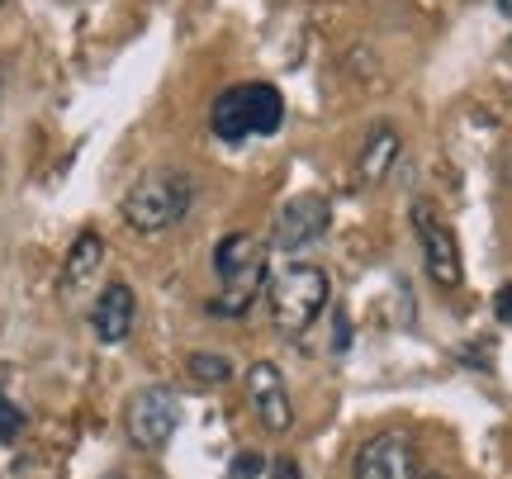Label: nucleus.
Listing matches in <instances>:
<instances>
[{"label":"nucleus","mask_w":512,"mask_h":479,"mask_svg":"<svg viewBox=\"0 0 512 479\" xmlns=\"http://www.w3.org/2000/svg\"><path fill=\"white\" fill-rule=\"evenodd\" d=\"M247 394H252V408L266 432H290L294 427V404H290V389H285V375L271 366V361H256L247 370Z\"/></svg>","instance_id":"9"},{"label":"nucleus","mask_w":512,"mask_h":479,"mask_svg":"<svg viewBox=\"0 0 512 479\" xmlns=\"http://www.w3.org/2000/svg\"><path fill=\"white\" fill-rule=\"evenodd\" d=\"M190 375H195L200 385H223V380H233V361H228V356H214V351H195V356H190Z\"/></svg>","instance_id":"13"},{"label":"nucleus","mask_w":512,"mask_h":479,"mask_svg":"<svg viewBox=\"0 0 512 479\" xmlns=\"http://www.w3.org/2000/svg\"><path fill=\"white\" fill-rule=\"evenodd\" d=\"M256 475H261V456L256 451H242L233 461V470H228V479H256Z\"/></svg>","instance_id":"15"},{"label":"nucleus","mask_w":512,"mask_h":479,"mask_svg":"<svg viewBox=\"0 0 512 479\" xmlns=\"http://www.w3.org/2000/svg\"><path fill=\"white\" fill-rule=\"evenodd\" d=\"M494 314H498V318H503V323H508V328H512V285H503V290H498V295H494Z\"/></svg>","instance_id":"16"},{"label":"nucleus","mask_w":512,"mask_h":479,"mask_svg":"<svg viewBox=\"0 0 512 479\" xmlns=\"http://www.w3.org/2000/svg\"><path fill=\"white\" fill-rule=\"evenodd\" d=\"M91 328H95V337H100L105 347H119L128 332H133V290H128L124 280L105 285V295L95 299Z\"/></svg>","instance_id":"10"},{"label":"nucleus","mask_w":512,"mask_h":479,"mask_svg":"<svg viewBox=\"0 0 512 479\" xmlns=\"http://www.w3.org/2000/svg\"><path fill=\"white\" fill-rule=\"evenodd\" d=\"M0 5H5V0H0Z\"/></svg>","instance_id":"20"},{"label":"nucleus","mask_w":512,"mask_h":479,"mask_svg":"<svg viewBox=\"0 0 512 479\" xmlns=\"http://www.w3.org/2000/svg\"><path fill=\"white\" fill-rule=\"evenodd\" d=\"M190 200H195L190 176L162 166V171H147L143 181L124 195V219L138 233H166L171 223H181L190 214Z\"/></svg>","instance_id":"3"},{"label":"nucleus","mask_w":512,"mask_h":479,"mask_svg":"<svg viewBox=\"0 0 512 479\" xmlns=\"http://www.w3.org/2000/svg\"><path fill=\"white\" fill-rule=\"evenodd\" d=\"M328 223H332V204L323 195H294L275 214V247L280 252H304L309 242L328 233Z\"/></svg>","instance_id":"7"},{"label":"nucleus","mask_w":512,"mask_h":479,"mask_svg":"<svg viewBox=\"0 0 512 479\" xmlns=\"http://www.w3.org/2000/svg\"><path fill=\"white\" fill-rule=\"evenodd\" d=\"M418 479H446V475H418Z\"/></svg>","instance_id":"19"},{"label":"nucleus","mask_w":512,"mask_h":479,"mask_svg":"<svg viewBox=\"0 0 512 479\" xmlns=\"http://www.w3.org/2000/svg\"><path fill=\"white\" fill-rule=\"evenodd\" d=\"M271 252L266 242H256L252 233H228V238L214 247V271H219V299L209 304L219 318H242L252 309V299L261 295L266 285V271H271Z\"/></svg>","instance_id":"1"},{"label":"nucleus","mask_w":512,"mask_h":479,"mask_svg":"<svg viewBox=\"0 0 512 479\" xmlns=\"http://www.w3.org/2000/svg\"><path fill=\"white\" fill-rule=\"evenodd\" d=\"M328 309V276L318 266H285L271 280V323L285 337L313 328V318Z\"/></svg>","instance_id":"4"},{"label":"nucleus","mask_w":512,"mask_h":479,"mask_svg":"<svg viewBox=\"0 0 512 479\" xmlns=\"http://www.w3.org/2000/svg\"><path fill=\"white\" fill-rule=\"evenodd\" d=\"M209 124L223 143H242V138H266L285 124V100L275 86L266 81H242V86H228V91L214 100V114Z\"/></svg>","instance_id":"2"},{"label":"nucleus","mask_w":512,"mask_h":479,"mask_svg":"<svg viewBox=\"0 0 512 479\" xmlns=\"http://www.w3.org/2000/svg\"><path fill=\"white\" fill-rule=\"evenodd\" d=\"M19 427H24V413H19V408L0 394V442H15Z\"/></svg>","instance_id":"14"},{"label":"nucleus","mask_w":512,"mask_h":479,"mask_svg":"<svg viewBox=\"0 0 512 479\" xmlns=\"http://www.w3.org/2000/svg\"><path fill=\"white\" fill-rule=\"evenodd\" d=\"M399 157V133L380 124V129L366 138V152H361V181H384V171Z\"/></svg>","instance_id":"11"},{"label":"nucleus","mask_w":512,"mask_h":479,"mask_svg":"<svg viewBox=\"0 0 512 479\" xmlns=\"http://www.w3.org/2000/svg\"><path fill=\"white\" fill-rule=\"evenodd\" d=\"M105 261V242L95 238V233H81L76 238V247L67 252V271H62V285L67 290H76V285H86V280L95 276V266Z\"/></svg>","instance_id":"12"},{"label":"nucleus","mask_w":512,"mask_h":479,"mask_svg":"<svg viewBox=\"0 0 512 479\" xmlns=\"http://www.w3.org/2000/svg\"><path fill=\"white\" fill-rule=\"evenodd\" d=\"M413 228H418L422 261H427V276H432V285H441V290H456L460 280H465L456 233L437 219V209H432V204H413Z\"/></svg>","instance_id":"6"},{"label":"nucleus","mask_w":512,"mask_h":479,"mask_svg":"<svg viewBox=\"0 0 512 479\" xmlns=\"http://www.w3.org/2000/svg\"><path fill=\"white\" fill-rule=\"evenodd\" d=\"M124 423H128V442L138 451H162L176 437V427H181V399L166 385H147L128 399Z\"/></svg>","instance_id":"5"},{"label":"nucleus","mask_w":512,"mask_h":479,"mask_svg":"<svg viewBox=\"0 0 512 479\" xmlns=\"http://www.w3.org/2000/svg\"><path fill=\"white\" fill-rule=\"evenodd\" d=\"M494 5H498V15H508V19H512V0H494Z\"/></svg>","instance_id":"17"},{"label":"nucleus","mask_w":512,"mask_h":479,"mask_svg":"<svg viewBox=\"0 0 512 479\" xmlns=\"http://www.w3.org/2000/svg\"><path fill=\"white\" fill-rule=\"evenodd\" d=\"M356 479H418V451L403 432H380L356 451Z\"/></svg>","instance_id":"8"},{"label":"nucleus","mask_w":512,"mask_h":479,"mask_svg":"<svg viewBox=\"0 0 512 479\" xmlns=\"http://www.w3.org/2000/svg\"><path fill=\"white\" fill-rule=\"evenodd\" d=\"M0 95H5V62H0Z\"/></svg>","instance_id":"18"}]
</instances>
